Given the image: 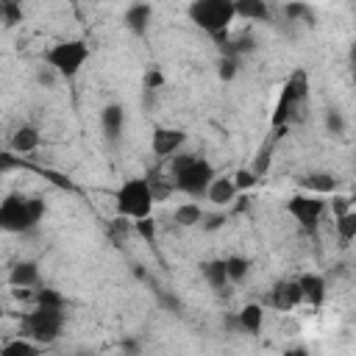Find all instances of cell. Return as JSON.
<instances>
[{"mask_svg": "<svg viewBox=\"0 0 356 356\" xmlns=\"http://www.w3.org/2000/svg\"><path fill=\"white\" fill-rule=\"evenodd\" d=\"M167 172H170L172 186L189 197H203L214 178V167L197 153H178V156L172 153Z\"/></svg>", "mask_w": 356, "mask_h": 356, "instance_id": "cell-1", "label": "cell"}, {"mask_svg": "<svg viewBox=\"0 0 356 356\" xmlns=\"http://www.w3.org/2000/svg\"><path fill=\"white\" fill-rule=\"evenodd\" d=\"M186 14L214 42L228 39V28H231V22L236 17L234 14V0H192Z\"/></svg>", "mask_w": 356, "mask_h": 356, "instance_id": "cell-2", "label": "cell"}, {"mask_svg": "<svg viewBox=\"0 0 356 356\" xmlns=\"http://www.w3.org/2000/svg\"><path fill=\"white\" fill-rule=\"evenodd\" d=\"M44 214V200L42 197H22V195H8L0 203V231L8 234H25L36 228V222Z\"/></svg>", "mask_w": 356, "mask_h": 356, "instance_id": "cell-3", "label": "cell"}, {"mask_svg": "<svg viewBox=\"0 0 356 356\" xmlns=\"http://www.w3.org/2000/svg\"><path fill=\"white\" fill-rule=\"evenodd\" d=\"M306 97H309V75H306V70H295L286 78V83H284V89L278 95L275 111L270 117V125H273V136L275 139L284 134V128L289 125V120L295 117V111L306 103Z\"/></svg>", "mask_w": 356, "mask_h": 356, "instance_id": "cell-4", "label": "cell"}, {"mask_svg": "<svg viewBox=\"0 0 356 356\" xmlns=\"http://www.w3.org/2000/svg\"><path fill=\"white\" fill-rule=\"evenodd\" d=\"M114 206H117V214H122V217H128V220L147 217L150 209H153V192H150L147 178H128V181L117 189Z\"/></svg>", "mask_w": 356, "mask_h": 356, "instance_id": "cell-5", "label": "cell"}, {"mask_svg": "<svg viewBox=\"0 0 356 356\" xmlns=\"http://www.w3.org/2000/svg\"><path fill=\"white\" fill-rule=\"evenodd\" d=\"M86 58H89V44L81 39L58 42L44 53V64L53 67L58 72V78H75L81 72V67L86 64Z\"/></svg>", "mask_w": 356, "mask_h": 356, "instance_id": "cell-6", "label": "cell"}, {"mask_svg": "<svg viewBox=\"0 0 356 356\" xmlns=\"http://www.w3.org/2000/svg\"><path fill=\"white\" fill-rule=\"evenodd\" d=\"M64 325V309H50V306H36L22 317L25 337L33 339L36 345H50L58 339Z\"/></svg>", "mask_w": 356, "mask_h": 356, "instance_id": "cell-7", "label": "cell"}, {"mask_svg": "<svg viewBox=\"0 0 356 356\" xmlns=\"http://www.w3.org/2000/svg\"><path fill=\"white\" fill-rule=\"evenodd\" d=\"M286 209L300 222L303 231H314L320 225L323 214H325V200H323V195H312V192L309 195H295V197H289Z\"/></svg>", "mask_w": 356, "mask_h": 356, "instance_id": "cell-8", "label": "cell"}, {"mask_svg": "<svg viewBox=\"0 0 356 356\" xmlns=\"http://www.w3.org/2000/svg\"><path fill=\"white\" fill-rule=\"evenodd\" d=\"M300 300H303V295H300L298 278H284V281H278V284L270 289V295H267V303H270L273 309H278V312H289V309H295Z\"/></svg>", "mask_w": 356, "mask_h": 356, "instance_id": "cell-9", "label": "cell"}, {"mask_svg": "<svg viewBox=\"0 0 356 356\" xmlns=\"http://www.w3.org/2000/svg\"><path fill=\"white\" fill-rule=\"evenodd\" d=\"M184 142H186V134H184L181 128H156V131H153V139H150L153 153H156L159 159H170L172 153L181 150Z\"/></svg>", "mask_w": 356, "mask_h": 356, "instance_id": "cell-10", "label": "cell"}, {"mask_svg": "<svg viewBox=\"0 0 356 356\" xmlns=\"http://www.w3.org/2000/svg\"><path fill=\"white\" fill-rule=\"evenodd\" d=\"M100 125H103V136L111 145H117L122 139V128H125V108L120 103H108L100 111Z\"/></svg>", "mask_w": 356, "mask_h": 356, "instance_id": "cell-11", "label": "cell"}, {"mask_svg": "<svg viewBox=\"0 0 356 356\" xmlns=\"http://www.w3.org/2000/svg\"><path fill=\"white\" fill-rule=\"evenodd\" d=\"M298 286H300V295H303L306 303H312L314 309L323 306V300H325V278L320 273H303L298 278Z\"/></svg>", "mask_w": 356, "mask_h": 356, "instance_id": "cell-12", "label": "cell"}, {"mask_svg": "<svg viewBox=\"0 0 356 356\" xmlns=\"http://www.w3.org/2000/svg\"><path fill=\"white\" fill-rule=\"evenodd\" d=\"M150 19H153V6L150 3H134L125 11V28L134 36H145L147 28H150Z\"/></svg>", "mask_w": 356, "mask_h": 356, "instance_id": "cell-13", "label": "cell"}, {"mask_svg": "<svg viewBox=\"0 0 356 356\" xmlns=\"http://www.w3.org/2000/svg\"><path fill=\"white\" fill-rule=\"evenodd\" d=\"M261 323H264V309L259 303H245L239 312H236V331L239 334H259L261 331Z\"/></svg>", "mask_w": 356, "mask_h": 356, "instance_id": "cell-14", "label": "cell"}, {"mask_svg": "<svg viewBox=\"0 0 356 356\" xmlns=\"http://www.w3.org/2000/svg\"><path fill=\"white\" fill-rule=\"evenodd\" d=\"M298 186H303L312 195H331V192H337L339 181L331 172H309V175H300L298 178Z\"/></svg>", "mask_w": 356, "mask_h": 356, "instance_id": "cell-15", "label": "cell"}, {"mask_svg": "<svg viewBox=\"0 0 356 356\" xmlns=\"http://www.w3.org/2000/svg\"><path fill=\"white\" fill-rule=\"evenodd\" d=\"M8 284L11 286H22V289H33L39 284V264L25 259V261H17L8 273Z\"/></svg>", "mask_w": 356, "mask_h": 356, "instance_id": "cell-16", "label": "cell"}, {"mask_svg": "<svg viewBox=\"0 0 356 356\" xmlns=\"http://www.w3.org/2000/svg\"><path fill=\"white\" fill-rule=\"evenodd\" d=\"M200 273H203V278H206V284L217 292V295H222L225 289H228V273H225V259H211V261H203L200 264Z\"/></svg>", "mask_w": 356, "mask_h": 356, "instance_id": "cell-17", "label": "cell"}, {"mask_svg": "<svg viewBox=\"0 0 356 356\" xmlns=\"http://www.w3.org/2000/svg\"><path fill=\"white\" fill-rule=\"evenodd\" d=\"M206 197L214 203V206H231L236 200V186L231 178H211L209 189H206Z\"/></svg>", "mask_w": 356, "mask_h": 356, "instance_id": "cell-18", "label": "cell"}, {"mask_svg": "<svg viewBox=\"0 0 356 356\" xmlns=\"http://www.w3.org/2000/svg\"><path fill=\"white\" fill-rule=\"evenodd\" d=\"M234 14L250 22L270 19V3L267 0H234Z\"/></svg>", "mask_w": 356, "mask_h": 356, "instance_id": "cell-19", "label": "cell"}, {"mask_svg": "<svg viewBox=\"0 0 356 356\" xmlns=\"http://www.w3.org/2000/svg\"><path fill=\"white\" fill-rule=\"evenodd\" d=\"M39 131L33 128V125H22V128H17L14 134H11V150L14 153H33L36 147H39Z\"/></svg>", "mask_w": 356, "mask_h": 356, "instance_id": "cell-20", "label": "cell"}, {"mask_svg": "<svg viewBox=\"0 0 356 356\" xmlns=\"http://www.w3.org/2000/svg\"><path fill=\"white\" fill-rule=\"evenodd\" d=\"M337 222V236H339V242H342V248H348L353 239H356V211L350 209V211H345V214H339V217H334Z\"/></svg>", "mask_w": 356, "mask_h": 356, "instance_id": "cell-21", "label": "cell"}, {"mask_svg": "<svg viewBox=\"0 0 356 356\" xmlns=\"http://www.w3.org/2000/svg\"><path fill=\"white\" fill-rule=\"evenodd\" d=\"M175 222L184 225V228H192V225H200L203 222V209L197 203H181L175 209Z\"/></svg>", "mask_w": 356, "mask_h": 356, "instance_id": "cell-22", "label": "cell"}, {"mask_svg": "<svg viewBox=\"0 0 356 356\" xmlns=\"http://www.w3.org/2000/svg\"><path fill=\"white\" fill-rule=\"evenodd\" d=\"M36 353H39V345L33 339H28V337L11 339V342H6L0 348V356H36Z\"/></svg>", "mask_w": 356, "mask_h": 356, "instance_id": "cell-23", "label": "cell"}, {"mask_svg": "<svg viewBox=\"0 0 356 356\" xmlns=\"http://www.w3.org/2000/svg\"><path fill=\"white\" fill-rule=\"evenodd\" d=\"M248 270H250V261H248V259H242V256H228V259H225V273H228V281H231V284L245 281Z\"/></svg>", "mask_w": 356, "mask_h": 356, "instance_id": "cell-24", "label": "cell"}, {"mask_svg": "<svg viewBox=\"0 0 356 356\" xmlns=\"http://www.w3.org/2000/svg\"><path fill=\"white\" fill-rule=\"evenodd\" d=\"M147 184H150V192H153V203H161V200H167L170 195H172V181L170 178H164V175H150L147 178Z\"/></svg>", "mask_w": 356, "mask_h": 356, "instance_id": "cell-25", "label": "cell"}, {"mask_svg": "<svg viewBox=\"0 0 356 356\" xmlns=\"http://www.w3.org/2000/svg\"><path fill=\"white\" fill-rule=\"evenodd\" d=\"M284 14H286V19H289V22H295V19H306L309 25L314 22V11H312L303 0H289V3H286V8H284Z\"/></svg>", "mask_w": 356, "mask_h": 356, "instance_id": "cell-26", "label": "cell"}, {"mask_svg": "<svg viewBox=\"0 0 356 356\" xmlns=\"http://www.w3.org/2000/svg\"><path fill=\"white\" fill-rule=\"evenodd\" d=\"M33 300H36V306L64 309V298H61V292H56V289H50V286H44V289H36V292H33Z\"/></svg>", "mask_w": 356, "mask_h": 356, "instance_id": "cell-27", "label": "cell"}, {"mask_svg": "<svg viewBox=\"0 0 356 356\" xmlns=\"http://www.w3.org/2000/svg\"><path fill=\"white\" fill-rule=\"evenodd\" d=\"M131 222H134L131 228H134V231H136L147 245H153V242H156V220H153L150 214H147V217H139V220H131Z\"/></svg>", "mask_w": 356, "mask_h": 356, "instance_id": "cell-28", "label": "cell"}, {"mask_svg": "<svg viewBox=\"0 0 356 356\" xmlns=\"http://www.w3.org/2000/svg\"><path fill=\"white\" fill-rule=\"evenodd\" d=\"M236 70H239V58H234V56H220V61H217V75H220V81H234V78H236Z\"/></svg>", "mask_w": 356, "mask_h": 356, "instance_id": "cell-29", "label": "cell"}, {"mask_svg": "<svg viewBox=\"0 0 356 356\" xmlns=\"http://www.w3.org/2000/svg\"><path fill=\"white\" fill-rule=\"evenodd\" d=\"M17 22H22V6H19V0H6L3 3V25L14 28Z\"/></svg>", "mask_w": 356, "mask_h": 356, "instance_id": "cell-30", "label": "cell"}, {"mask_svg": "<svg viewBox=\"0 0 356 356\" xmlns=\"http://www.w3.org/2000/svg\"><path fill=\"white\" fill-rule=\"evenodd\" d=\"M325 128H328V134H334V136H342V134H345V117H342L339 108H328V111H325Z\"/></svg>", "mask_w": 356, "mask_h": 356, "instance_id": "cell-31", "label": "cell"}, {"mask_svg": "<svg viewBox=\"0 0 356 356\" xmlns=\"http://www.w3.org/2000/svg\"><path fill=\"white\" fill-rule=\"evenodd\" d=\"M231 181H234L236 192H248L250 186H256L259 175H256L253 170H245V167H242V170H236V172H234V178H231Z\"/></svg>", "mask_w": 356, "mask_h": 356, "instance_id": "cell-32", "label": "cell"}, {"mask_svg": "<svg viewBox=\"0 0 356 356\" xmlns=\"http://www.w3.org/2000/svg\"><path fill=\"white\" fill-rule=\"evenodd\" d=\"M142 86H145V92H159V89L164 86V72H161L159 67H150V70L145 72Z\"/></svg>", "mask_w": 356, "mask_h": 356, "instance_id": "cell-33", "label": "cell"}, {"mask_svg": "<svg viewBox=\"0 0 356 356\" xmlns=\"http://www.w3.org/2000/svg\"><path fill=\"white\" fill-rule=\"evenodd\" d=\"M270 153H273V145L267 142V145H261V150H259V156H256V161H253V172L261 178L264 172H267V167H270Z\"/></svg>", "mask_w": 356, "mask_h": 356, "instance_id": "cell-34", "label": "cell"}, {"mask_svg": "<svg viewBox=\"0 0 356 356\" xmlns=\"http://www.w3.org/2000/svg\"><path fill=\"white\" fill-rule=\"evenodd\" d=\"M56 78H58V72H56L53 67H47V64L36 70V83H39V86H53Z\"/></svg>", "mask_w": 356, "mask_h": 356, "instance_id": "cell-35", "label": "cell"}, {"mask_svg": "<svg viewBox=\"0 0 356 356\" xmlns=\"http://www.w3.org/2000/svg\"><path fill=\"white\" fill-rule=\"evenodd\" d=\"M331 209H334V217H339V214L350 211V197H345V195H334V200H331Z\"/></svg>", "mask_w": 356, "mask_h": 356, "instance_id": "cell-36", "label": "cell"}, {"mask_svg": "<svg viewBox=\"0 0 356 356\" xmlns=\"http://www.w3.org/2000/svg\"><path fill=\"white\" fill-rule=\"evenodd\" d=\"M156 295L161 298V303H164L170 312H181V300H178V298H172L170 292H164V289H159V286H156Z\"/></svg>", "mask_w": 356, "mask_h": 356, "instance_id": "cell-37", "label": "cell"}, {"mask_svg": "<svg viewBox=\"0 0 356 356\" xmlns=\"http://www.w3.org/2000/svg\"><path fill=\"white\" fill-rule=\"evenodd\" d=\"M203 220H206V222H203V228H206V231H217V228H222L225 214H211V217H206V214H203Z\"/></svg>", "mask_w": 356, "mask_h": 356, "instance_id": "cell-38", "label": "cell"}, {"mask_svg": "<svg viewBox=\"0 0 356 356\" xmlns=\"http://www.w3.org/2000/svg\"><path fill=\"white\" fill-rule=\"evenodd\" d=\"M248 206H250V197H248V195H245V197H239V203H236V206H234V214H239V211H245V209H248Z\"/></svg>", "mask_w": 356, "mask_h": 356, "instance_id": "cell-39", "label": "cell"}, {"mask_svg": "<svg viewBox=\"0 0 356 356\" xmlns=\"http://www.w3.org/2000/svg\"><path fill=\"white\" fill-rule=\"evenodd\" d=\"M122 350H134V353H136V350H139V342H136V339H125V342H122Z\"/></svg>", "mask_w": 356, "mask_h": 356, "instance_id": "cell-40", "label": "cell"}, {"mask_svg": "<svg viewBox=\"0 0 356 356\" xmlns=\"http://www.w3.org/2000/svg\"><path fill=\"white\" fill-rule=\"evenodd\" d=\"M3 3H6V0H0V22H3Z\"/></svg>", "mask_w": 356, "mask_h": 356, "instance_id": "cell-41", "label": "cell"}, {"mask_svg": "<svg viewBox=\"0 0 356 356\" xmlns=\"http://www.w3.org/2000/svg\"><path fill=\"white\" fill-rule=\"evenodd\" d=\"M0 320H3V306H0Z\"/></svg>", "mask_w": 356, "mask_h": 356, "instance_id": "cell-42", "label": "cell"}]
</instances>
